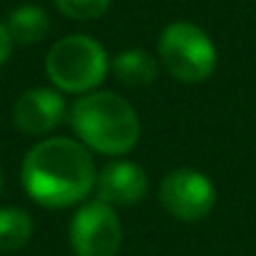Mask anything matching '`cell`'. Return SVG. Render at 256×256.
<instances>
[{
  "instance_id": "6da1fadb",
  "label": "cell",
  "mask_w": 256,
  "mask_h": 256,
  "mask_svg": "<svg viewBox=\"0 0 256 256\" xmlns=\"http://www.w3.org/2000/svg\"><path fill=\"white\" fill-rule=\"evenodd\" d=\"M20 176L30 199L50 209H62L82 202L92 192L97 170L80 142L52 137L28 152Z\"/></svg>"
},
{
  "instance_id": "7a4b0ae2",
  "label": "cell",
  "mask_w": 256,
  "mask_h": 256,
  "mask_svg": "<svg viewBox=\"0 0 256 256\" xmlns=\"http://www.w3.org/2000/svg\"><path fill=\"white\" fill-rule=\"evenodd\" d=\"M70 124L94 152L117 157L140 142V117L127 100L114 92H90L72 104Z\"/></svg>"
},
{
  "instance_id": "3957f363",
  "label": "cell",
  "mask_w": 256,
  "mask_h": 256,
  "mask_svg": "<svg viewBox=\"0 0 256 256\" xmlns=\"http://www.w3.org/2000/svg\"><path fill=\"white\" fill-rule=\"evenodd\" d=\"M48 78L62 92L90 94L110 70L104 48L90 35H70L55 42L45 60Z\"/></svg>"
},
{
  "instance_id": "277c9868",
  "label": "cell",
  "mask_w": 256,
  "mask_h": 256,
  "mask_svg": "<svg viewBox=\"0 0 256 256\" xmlns=\"http://www.w3.org/2000/svg\"><path fill=\"white\" fill-rule=\"evenodd\" d=\"M160 58L179 82H202L216 68V48L212 38L194 22L179 20L164 28L160 35Z\"/></svg>"
},
{
  "instance_id": "5b68a950",
  "label": "cell",
  "mask_w": 256,
  "mask_h": 256,
  "mask_svg": "<svg viewBox=\"0 0 256 256\" xmlns=\"http://www.w3.org/2000/svg\"><path fill=\"white\" fill-rule=\"evenodd\" d=\"M70 242L75 256H114L122 244L114 209L100 199L80 206L70 224Z\"/></svg>"
},
{
  "instance_id": "8992f818",
  "label": "cell",
  "mask_w": 256,
  "mask_h": 256,
  "mask_svg": "<svg viewBox=\"0 0 256 256\" xmlns=\"http://www.w3.org/2000/svg\"><path fill=\"white\" fill-rule=\"evenodd\" d=\"M160 202L172 216L182 222H199L212 212L216 202V189L212 179L202 172L174 170L162 179Z\"/></svg>"
},
{
  "instance_id": "52a82bcc",
  "label": "cell",
  "mask_w": 256,
  "mask_h": 256,
  "mask_svg": "<svg viewBox=\"0 0 256 256\" xmlns=\"http://www.w3.org/2000/svg\"><path fill=\"white\" fill-rule=\"evenodd\" d=\"M65 117V100L48 87H32L22 92L12 107V122L25 134H45L55 130Z\"/></svg>"
},
{
  "instance_id": "ba28073f",
  "label": "cell",
  "mask_w": 256,
  "mask_h": 256,
  "mask_svg": "<svg viewBox=\"0 0 256 256\" xmlns=\"http://www.w3.org/2000/svg\"><path fill=\"white\" fill-rule=\"evenodd\" d=\"M97 199L110 206H134L147 194V174L134 162H110L97 174Z\"/></svg>"
},
{
  "instance_id": "9c48e42d",
  "label": "cell",
  "mask_w": 256,
  "mask_h": 256,
  "mask_svg": "<svg viewBox=\"0 0 256 256\" xmlns=\"http://www.w3.org/2000/svg\"><path fill=\"white\" fill-rule=\"evenodd\" d=\"M12 42H22V45H35L40 42L48 30H50V18L42 8L38 5H20L10 12L8 22H5Z\"/></svg>"
},
{
  "instance_id": "30bf717a",
  "label": "cell",
  "mask_w": 256,
  "mask_h": 256,
  "mask_svg": "<svg viewBox=\"0 0 256 256\" xmlns=\"http://www.w3.org/2000/svg\"><path fill=\"white\" fill-rule=\"evenodd\" d=\"M110 65H112L114 78L130 87L150 85L157 78V60L144 50H124Z\"/></svg>"
},
{
  "instance_id": "8fae6325",
  "label": "cell",
  "mask_w": 256,
  "mask_h": 256,
  "mask_svg": "<svg viewBox=\"0 0 256 256\" xmlns=\"http://www.w3.org/2000/svg\"><path fill=\"white\" fill-rule=\"evenodd\" d=\"M32 236V219L28 212L15 206L0 209V252H15Z\"/></svg>"
},
{
  "instance_id": "7c38bea8",
  "label": "cell",
  "mask_w": 256,
  "mask_h": 256,
  "mask_svg": "<svg viewBox=\"0 0 256 256\" xmlns=\"http://www.w3.org/2000/svg\"><path fill=\"white\" fill-rule=\"evenodd\" d=\"M112 0H55L58 10L72 20H94L107 12Z\"/></svg>"
},
{
  "instance_id": "4fadbf2b",
  "label": "cell",
  "mask_w": 256,
  "mask_h": 256,
  "mask_svg": "<svg viewBox=\"0 0 256 256\" xmlns=\"http://www.w3.org/2000/svg\"><path fill=\"white\" fill-rule=\"evenodd\" d=\"M10 50H12V38H10L8 28L0 22V65L10 58Z\"/></svg>"
},
{
  "instance_id": "5bb4252c",
  "label": "cell",
  "mask_w": 256,
  "mask_h": 256,
  "mask_svg": "<svg viewBox=\"0 0 256 256\" xmlns=\"http://www.w3.org/2000/svg\"><path fill=\"white\" fill-rule=\"evenodd\" d=\"M0 192H2V172H0Z\"/></svg>"
}]
</instances>
